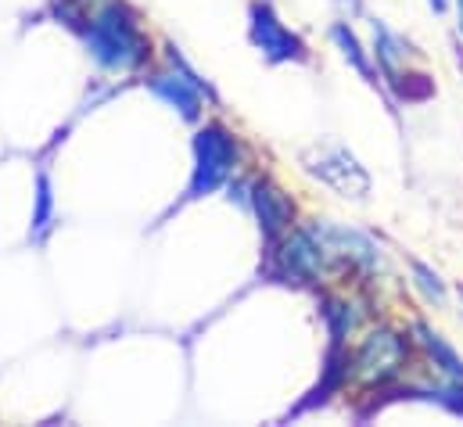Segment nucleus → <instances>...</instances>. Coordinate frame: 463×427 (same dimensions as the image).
I'll use <instances>...</instances> for the list:
<instances>
[{"mask_svg":"<svg viewBox=\"0 0 463 427\" xmlns=\"http://www.w3.org/2000/svg\"><path fill=\"white\" fill-rule=\"evenodd\" d=\"M151 90H155L162 101L180 108L184 119H198V115H202V90H198L184 72H180V76H155V80H151Z\"/></svg>","mask_w":463,"mask_h":427,"instance_id":"obj_8","label":"nucleus"},{"mask_svg":"<svg viewBox=\"0 0 463 427\" xmlns=\"http://www.w3.org/2000/svg\"><path fill=\"white\" fill-rule=\"evenodd\" d=\"M51 205H54V198H51V180L40 173V176H36V213H33V226H36V230H47V226H51Z\"/></svg>","mask_w":463,"mask_h":427,"instance_id":"obj_14","label":"nucleus"},{"mask_svg":"<svg viewBox=\"0 0 463 427\" xmlns=\"http://www.w3.org/2000/svg\"><path fill=\"white\" fill-rule=\"evenodd\" d=\"M237 166V140L223 126H205L194 137V176L187 187V198L213 195Z\"/></svg>","mask_w":463,"mask_h":427,"instance_id":"obj_2","label":"nucleus"},{"mask_svg":"<svg viewBox=\"0 0 463 427\" xmlns=\"http://www.w3.org/2000/svg\"><path fill=\"white\" fill-rule=\"evenodd\" d=\"M413 334H417V341L424 345V352L435 359V366H439L442 374H449L453 381H463V356L439 334V330H431L428 323H413Z\"/></svg>","mask_w":463,"mask_h":427,"instance_id":"obj_9","label":"nucleus"},{"mask_svg":"<svg viewBox=\"0 0 463 427\" xmlns=\"http://www.w3.org/2000/svg\"><path fill=\"white\" fill-rule=\"evenodd\" d=\"M410 359V341L388 327L370 330L355 352V370L366 384H388L392 377H399L406 370Z\"/></svg>","mask_w":463,"mask_h":427,"instance_id":"obj_3","label":"nucleus"},{"mask_svg":"<svg viewBox=\"0 0 463 427\" xmlns=\"http://www.w3.org/2000/svg\"><path fill=\"white\" fill-rule=\"evenodd\" d=\"M251 40L269 62H302L306 58V43L266 4H251Z\"/></svg>","mask_w":463,"mask_h":427,"instance_id":"obj_5","label":"nucleus"},{"mask_svg":"<svg viewBox=\"0 0 463 427\" xmlns=\"http://www.w3.org/2000/svg\"><path fill=\"white\" fill-rule=\"evenodd\" d=\"M324 251H327V248H324V241H320L317 230H298L295 237L284 241V248H280L277 255H280L284 277H291L295 284H309V280H317L320 270H324Z\"/></svg>","mask_w":463,"mask_h":427,"instance_id":"obj_6","label":"nucleus"},{"mask_svg":"<svg viewBox=\"0 0 463 427\" xmlns=\"http://www.w3.org/2000/svg\"><path fill=\"white\" fill-rule=\"evenodd\" d=\"M413 277H417V288L424 291V299H428V302H435V306H446V284H442V277H439L431 266H424V262H413Z\"/></svg>","mask_w":463,"mask_h":427,"instance_id":"obj_13","label":"nucleus"},{"mask_svg":"<svg viewBox=\"0 0 463 427\" xmlns=\"http://www.w3.org/2000/svg\"><path fill=\"white\" fill-rule=\"evenodd\" d=\"M331 36H335V43L342 47V58H345L348 65H352V69H355V72H359L366 83H377V80H373V69H370V58H366V51L359 47L355 33L348 29L345 22H338V25L331 29Z\"/></svg>","mask_w":463,"mask_h":427,"instance_id":"obj_11","label":"nucleus"},{"mask_svg":"<svg viewBox=\"0 0 463 427\" xmlns=\"http://www.w3.org/2000/svg\"><path fill=\"white\" fill-rule=\"evenodd\" d=\"M251 209L259 215V226H262V233L273 241V237H280L288 226H291V219H295V202L280 191V187H273L269 180H259L255 187H251Z\"/></svg>","mask_w":463,"mask_h":427,"instance_id":"obj_7","label":"nucleus"},{"mask_svg":"<svg viewBox=\"0 0 463 427\" xmlns=\"http://www.w3.org/2000/svg\"><path fill=\"white\" fill-rule=\"evenodd\" d=\"M428 4H431L435 11H446V7H449V0H428Z\"/></svg>","mask_w":463,"mask_h":427,"instance_id":"obj_15","label":"nucleus"},{"mask_svg":"<svg viewBox=\"0 0 463 427\" xmlns=\"http://www.w3.org/2000/svg\"><path fill=\"white\" fill-rule=\"evenodd\" d=\"M348 309H352V306H345V302H327V309H324L331 345H342V341L348 337V330H352V323H355V317H352Z\"/></svg>","mask_w":463,"mask_h":427,"instance_id":"obj_12","label":"nucleus"},{"mask_svg":"<svg viewBox=\"0 0 463 427\" xmlns=\"http://www.w3.org/2000/svg\"><path fill=\"white\" fill-rule=\"evenodd\" d=\"M373 47H377L373 54H377V62L384 65V72H388V76H395L399 62L410 54V47H406V43H402V40H399L384 22H377V18H373Z\"/></svg>","mask_w":463,"mask_h":427,"instance_id":"obj_10","label":"nucleus"},{"mask_svg":"<svg viewBox=\"0 0 463 427\" xmlns=\"http://www.w3.org/2000/svg\"><path fill=\"white\" fill-rule=\"evenodd\" d=\"M306 169L345 198H363L370 191V176L345 147H317L313 155H306Z\"/></svg>","mask_w":463,"mask_h":427,"instance_id":"obj_4","label":"nucleus"},{"mask_svg":"<svg viewBox=\"0 0 463 427\" xmlns=\"http://www.w3.org/2000/svg\"><path fill=\"white\" fill-rule=\"evenodd\" d=\"M457 18H460V33H463V0H457Z\"/></svg>","mask_w":463,"mask_h":427,"instance_id":"obj_16","label":"nucleus"},{"mask_svg":"<svg viewBox=\"0 0 463 427\" xmlns=\"http://www.w3.org/2000/svg\"><path fill=\"white\" fill-rule=\"evenodd\" d=\"M87 47L94 54V62H101L105 69H137L151 43L137 22V14L122 4H109L87 29Z\"/></svg>","mask_w":463,"mask_h":427,"instance_id":"obj_1","label":"nucleus"}]
</instances>
